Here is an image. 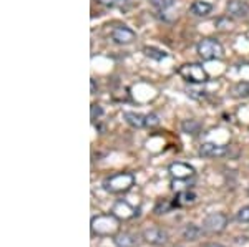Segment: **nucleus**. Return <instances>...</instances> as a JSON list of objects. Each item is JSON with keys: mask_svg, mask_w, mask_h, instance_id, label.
Here are the masks:
<instances>
[{"mask_svg": "<svg viewBox=\"0 0 249 247\" xmlns=\"http://www.w3.org/2000/svg\"><path fill=\"white\" fill-rule=\"evenodd\" d=\"M135 186V174L133 173H116L108 176L103 181V188L111 194L128 193Z\"/></svg>", "mask_w": 249, "mask_h": 247, "instance_id": "nucleus-1", "label": "nucleus"}, {"mask_svg": "<svg viewBox=\"0 0 249 247\" xmlns=\"http://www.w3.org/2000/svg\"><path fill=\"white\" fill-rule=\"evenodd\" d=\"M196 53L203 62H213V60H221L224 57V49L219 40L216 38H203L196 45Z\"/></svg>", "mask_w": 249, "mask_h": 247, "instance_id": "nucleus-2", "label": "nucleus"}, {"mask_svg": "<svg viewBox=\"0 0 249 247\" xmlns=\"http://www.w3.org/2000/svg\"><path fill=\"white\" fill-rule=\"evenodd\" d=\"M178 75L184 82L193 83V85H203L210 80V75L199 63H184L178 68Z\"/></svg>", "mask_w": 249, "mask_h": 247, "instance_id": "nucleus-3", "label": "nucleus"}, {"mask_svg": "<svg viewBox=\"0 0 249 247\" xmlns=\"http://www.w3.org/2000/svg\"><path fill=\"white\" fill-rule=\"evenodd\" d=\"M91 229L98 236H110L118 231V217L113 214H105V216L93 217L91 221Z\"/></svg>", "mask_w": 249, "mask_h": 247, "instance_id": "nucleus-4", "label": "nucleus"}, {"mask_svg": "<svg viewBox=\"0 0 249 247\" xmlns=\"http://www.w3.org/2000/svg\"><path fill=\"white\" fill-rule=\"evenodd\" d=\"M228 226V216L223 213H211L204 217L203 229L210 234H219L226 229Z\"/></svg>", "mask_w": 249, "mask_h": 247, "instance_id": "nucleus-5", "label": "nucleus"}, {"mask_svg": "<svg viewBox=\"0 0 249 247\" xmlns=\"http://www.w3.org/2000/svg\"><path fill=\"white\" fill-rule=\"evenodd\" d=\"M111 40L116 45H131L136 40V32L126 25H118L111 30Z\"/></svg>", "mask_w": 249, "mask_h": 247, "instance_id": "nucleus-6", "label": "nucleus"}, {"mask_svg": "<svg viewBox=\"0 0 249 247\" xmlns=\"http://www.w3.org/2000/svg\"><path fill=\"white\" fill-rule=\"evenodd\" d=\"M143 239L151 246H164L168 242V232L161 228H148L143 231Z\"/></svg>", "mask_w": 249, "mask_h": 247, "instance_id": "nucleus-7", "label": "nucleus"}, {"mask_svg": "<svg viewBox=\"0 0 249 247\" xmlns=\"http://www.w3.org/2000/svg\"><path fill=\"white\" fill-rule=\"evenodd\" d=\"M230 153V148L224 145H216V143H203L199 146V154L203 158H223Z\"/></svg>", "mask_w": 249, "mask_h": 247, "instance_id": "nucleus-8", "label": "nucleus"}, {"mask_svg": "<svg viewBox=\"0 0 249 247\" xmlns=\"http://www.w3.org/2000/svg\"><path fill=\"white\" fill-rule=\"evenodd\" d=\"M168 171H170V174L175 179H188L195 176V168L191 165H188V163H181V161L171 163Z\"/></svg>", "mask_w": 249, "mask_h": 247, "instance_id": "nucleus-9", "label": "nucleus"}, {"mask_svg": "<svg viewBox=\"0 0 249 247\" xmlns=\"http://www.w3.org/2000/svg\"><path fill=\"white\" fill-rule=\"evenodd\" d=\"M226 10L228 15H231L234 18H246L249 15V7L243 0H230L226 3Z\"/></svg>", "mask_w": 249, "mask_h": 247, "instance_id": "nucleus-10", "label": "nucleus"}, {"mask_svg": "<svg viewBox=\"0 0 249 247\" xmlns=\"http://www.w3.org/2000/svg\"><path fill=\"white\" fill-rule=\"evenodd\" d=\"M111 214L118 219H131L138 213H136L133 206H130L126 201H118V202H115L113 209H111Z\"/></svg>", "mask_w": 249, "mask_h": 247, "instance_id": "nucleus-11", "label": "nucleus"}, {"mask_svg": "<svg viewBox=\"0 0 249 247\" xmlns=\"http://www.w3.org/2000/svg\"><path fill=\"white\" fill-rule=\"evenodd\" d=\"M190 12L195 17H208L213 12V3L206 2V0H195L190 7Z\"/></svg>", "mask_w": 249, "mask_h": 247, "instance_id": "nucleus-12", "label": "nucleus"}, {"mask_svg": "<svg viewBox=\"0 0 249 247\" xmlns=\"http://www.w3.org/2000/svg\"><path fill=\"white\" fill-rule=\"evenodd\" d=\"M123 118L131 128H144V115H140V113H135V111H124L123 113Z\"/></svg>", "mask_w": 249, "mask_h": 247, "instance_id": "nucleus-13", "label": "nucleus"}, {"mask_svg": "<svg viewBox=\"0 0 249 247\" xmlns=\"http://www.w3.org/2000/svg\"><path fill=\"white\" fill-rule=\"evenodd\" d=\"M136 237L130 232H120L115 236V246L116 247H135Z\"/></svg>", "mask_w": 249, "mask_h": 247, "instance_id": "nucleus-14", "label": "nucleus"}, {"mask_svg": "<svg viewBox=\"0 0 249 247\" xmlns=\"http://www.w3.org/2000/svg\"><path fill=\"white\" fill-rule=\"evenodd\" d=\"M203 231L199 226H196V224H188L186 228H184L183 231V236L186 241H196V239H199L201 237V234H203Z\"/></svg>", "mask_w": 249, "mask_h": 247, "instance_id": "nucleus-15", "label": "nucleus"}, {"mask_svg": "<svg viewBox=\"0 0 249 247\" xmlns=\"http://www.w3.org/2000/svg\"><path fill=\"white\" fill-rule=\"evenodd\" d=\"M143 53L146 55L148 58L151 60H156V62H161L168 57V53L161 49H156V47H144L143 49Z\"/></svg>", "mask_w": 249, "mask_h": 247, "instance_id": "nucleus-16", "label": "nucleus"}, {"mask_svg": "<svg viewBox=\"0 0 249 247\" xmlns=\"http://www.w3.org/2000/svg\"><path fill=\"white\" fill-rule=\"evenodd\" d=\"M181 130L186 134H198L199 130H201V125L196 119H184L181 123Z\"/></svg>", "mask_w": 249, "mask_h": 247, "instance_id": "nucleus-17", "label": "nucleus"}, {"mask_svg": "<svg viewBox=\"0 0 249 247\" xmlns=\"http://www.w3.org/2000/svg\"><path fill=\"white\" fill-rule=\"evenodd\" d=\"M232 95L236 98H248L249 97V82H239L232 88Z\"/></svg>", "mask_w": 249, "mask_h": 247, "instance_id": "nucleus-18", "label": "nucleus"}, {"mask_svg": "<svg viewBox=\"0 0 249 247\" xmlns=\"http://www.w3.org/2000/svg\"><path fill=\"white\" fill-rule=\"evenodd\" d=\"M196 201V194L193 191H183V193L178 194V201L175 204H193Z\"/></svg>", "mask_w": 249, "mask_h": 247, "instance_id": "nucleus-19", "label": "nucleus"}, {"mask_svg": "<svg viewBox=\"0 0 249 247\" xmlns=\"http://www.w3.org/2000/svg\"><path fill=\"white\" fill-rule=\"evenodd\" d=\"M144 125H146V128H155V126H158L160 125L158 115H155V113L144 115Z\"/></svg>", "mask_w": 249, "mask_h": 247, "instance_id": "nucleus-20", "label": "nucleus"}, {"mask_svg": "<svg viewBox=\"0 0 249 247\" xmlns=\"http://www.w3.org/2000/svg\"><path fill=\"white\" fill-rule=\"evenodd\" d=\"M173 3H175V0H151V5L158 10L170 9V7H173Z\"/></svg>", "mask_w": 249, "mask_h": 247, "instance_id": "nucleus-21", "label": "nucleus"}, {"mask_svg": "<svg viewBox=\"0 0 249 247\" xmlns=\"http://www.w3.org/2000/svg\"><path fill=\"white\" fill-rule=\"evenodd\" d=\"M236 219H238L239 222H249V204L244 206V208H241L238 211V214H236Z\"/></svg>", "mask_w": 249, "mask_h": 247, "instance_id": "nucleus-22", "label": "nucleus"}, {"mask_svg": "<svg viewBox=\"0 0 249 247\" xmlns=\"http://www.w3.org/2000/svg\"><path fill=\"white\" fill-rule=\"evenodd\" d=\"M170 209H171L170 202H168V201H160L158 204H156V208H155V213L156 214H166Z\"/></svg>", "mask_w": 249, "mask_h": 247, "instance_id": "nucleus-23", "label": "nucleus"}, {"mask_svg": "<svg viewBox=\"0 0 249 247\" xmlns=\"http://www.w3.org/2000/svg\"><path fill=\"white\" fill-rule=\"evenodd\" d=\"M96 2L105 7H118V5H123L126 0H96Z\"/></svg>", "mask_w": 249, "mask_h": 247, "instance_id": "nucleus-24", "label": "nucleus"}, {"mask_svg": "<svg viewBox=\"0 0 249 247\" xmlns=\"http://www.w3.org/2000/svg\"><path fill=\"white\" fill-rule=\"evenodd\" d=\"M100 115H102V108L98 105H91V119H95Z\"/></svg>", "mask_w": 249, "mask_h": 247, "instance_id": "nucleus-25", "label": "nucleus"}, {"mask_svg": "<svg viewBox=\"0 0 249 247\" xmlns=\"http://www.w3.org/2000/svg\"><path fill=\"white\" fill-rule=\"evenodd\" d=\"M203 247H224V246H221V244H216V242H210V244H204Z\"/></svg>", "mask_w": 249, "mask_h": 247, "instance_id": "nucleus-26", "label": "nucleus"}, {"mask_svg": "<svg viewBox=\"0 0 249 247\" xmlns=\"http://www.w3.org/2000/svg\"><path fill=\"white\" fill-rule=\"evenodd\" d=\"M91 93H95V82L91 80Z\"/></svg>", "mask_w": 249, "mask_h": 247, "instance_id": "nucleus-27", "label": "nucleus"}, {"mask_svg": "<svg viewBox=\"0 0 249 247\" xmlns=\"http://www.w3.org/2000/svg\"><path fill=\"white\" fill-rule=\"evenodd\" d=\"M248 193H249V188H248Z\"/></svg>", "mask_w": 249, "mask_h": 247, "instance_id": "nucleus-28", "label": "nucleus"}]
</instances>
